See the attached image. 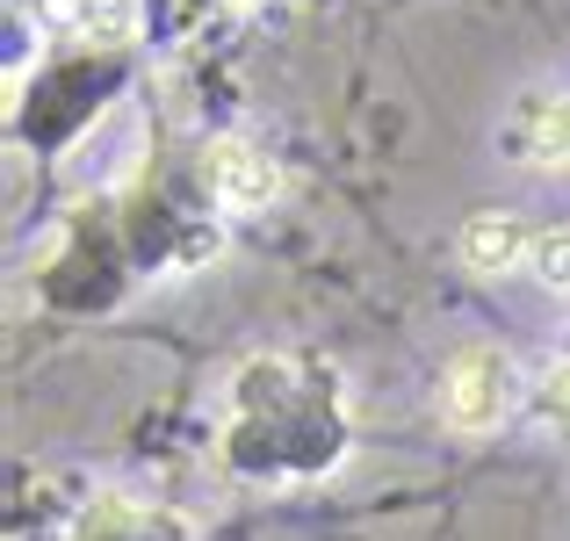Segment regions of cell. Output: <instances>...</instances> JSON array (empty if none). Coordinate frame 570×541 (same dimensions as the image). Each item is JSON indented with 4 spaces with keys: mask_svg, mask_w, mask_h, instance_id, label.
<instances>
[{
    "mask_svg": "<svg viewBox=\"0 0 570 541\" xmlns=\"http://www.w3.org/2000/svg\"><path fill=\"white\" fill-rule=\"evenodd\" d=\"M513 397H520V375H513V361L499 347H462L448 361L441 390H433V404H441V419L455 433H491L505 412H513Z\"/></svg>",
    "mask_w": 570,
    "mask_h": 541,
    "instance_id": "1",
    "label": "cell"
},
{
    "mask_svg": "<svg viewBox=\"0 0 570 541\" xmlns=\"http://www.w3.org/2000/svg\"><path fill=\"white\" fill-rule=\"evenodd\" d=\"M203 174H209V188H217V203H232V209H267V203L282 195L275 159L253 153L246 138H217V145L203 153Z\"/></svg>",
    "mask_w": 570,
    "mask_h": 541,
    "instance_id": "2",
    "label": "cell"
},
{
    "mask_svg": "<svg viewBox=\"0 0 570 541\" xmlns=\"http://www.w3.org/2000/svg\"><path fill=\"white\" fill-rule=\"evenodd\" d=\"M455 253H462L470 275H505V267H520L534 253V232H528V217H513V209H476V217H462Z\"/></svg>",
    "mask_w": 570,
    "mask_h": 541,
    "instance_id": "3",
    "label": "cell"
},
{
    "mask_svg": "<svg viewBox=\"0 0 570 541\" xmlns=\"http://www.w3.org/2000/svg\"><path fill=\"white\" fill-rule=\"evenodd\" d=\"M513 153L534 159V167H557V159H570V95L520 101V116H513Z\"/></svg>",
    "mask_w": 570,
    "mask_h": 541,
    "instance_id": "4",
    "label": "cell"
},
{
    "mask_svg": "<svg viewBox=\"0 0 570 541\" xmlns=\"http://www.w3.org/2000/svg\"><path fill=\"white\" fill-rule=\"evenodd\" d=\"M58 22H72L87 43H130L138 37V0H58Z\"/></svg>",
    "mask_w": 570,
    "mask_h": 541,
    "instance_id": "5",
    "label": "cell"
},
{
    "mask_svg": "<svg viewBox=\"0 0 570 541\" xmlns=\"http://www.w3.org/2000/svg\"><path fill=\"white\" fill-rule=\"evenodd\" d=\"M528 267H534V282H542V289H570V224H549V232H534Z\"/></svg>",
    "mask_w": 570,
    "mask_h": 541,
    "instance_id": "6",
    "label": "cell"
},
{
    "mask_svg": "<svg viewBox=\"0 0 570 541\" xmlns=\"http://www.w3.org/2000/svg\"><path fill=\"white\" fill-rule=\"evenodd\" d=\"M534 404H542V419L557 433H570V361H557V368L542 375V390H534Z\"/></svg>",
    "mask_w": 570,
    "mask_h": 541,
    "instance_id": "7",
    "label": "cell"
}]
</instances>
